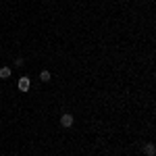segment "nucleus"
I'll list each match as a JSON object with an SVG mask.
<instances>
[{"label":"nucleus","mask_w":156,"mask_h":156,"mask_svg":"<svg viewBox=\"0 0 156 156\" xmlns=\"http://www.w3.org/2000/svg\"><path fill=\"white\" fill-rule=\"evenodd\" d=\"M73 115L71 112H65V115H62V117H60V125H62V127H71L73 125Z\"/></svg>","instance_id":"f257e3e1"},{"label":"nucleus","mask_w":156,"mask_h":156,"mask_svg":"<svg viewBox=\"0 0 156 156\" xmlns=\"http://www.w3.org/2000/svg\"><path fill=\"white\" fill-rule=\"evenodd\" d=\"M29 87H31V81H29V77H21V79H19V90H21V92H27V90H29Z\"/></svg>","instance_id":"f03ea898"},{"label":"nucleus","mask_w":156,"mask_h":156,"mask_svg":"<svg viewBox=\"0 0 156 156\" xmlns=\"http://www.w3.org/2000/svg\"><path fill=\"white\" fill-rule=\"evenodd\" d=\"M11 77V67H0V79H9Z\"/></svg>","instance_id":"7ed1b4c3"},{"label":"nucleus","mask_w":156,"mask_h":156,"mask_svg":"<svg viewBox=\"0 0 156 156\" xmlns=\"http://www.w3.org/2000/svg\"><path fill=\"white\" fill-rule=\"evenodd\" d=\"M144 150H146V154H148V156H154V152H156V148H154V144H152V142H148Z\"/></svg>","instance_id":"20e7f679"},{"label":"nucleus","mask_w":156,"mask_h":156,"mask_svg":"<svg viewBox=\"0 0 156 156\" xmlns=\"http://www.w3.org/2000/svg\"><path fill=\"white\" fill-rule=\"evenodd\" d=\"M40 79H42L44 83H46V81H50V71H42V73H40Z\"/></svg>","instance_id":"39448f33"},{"label":"nucleus","mask_w":156,"mask_h":156,"mask_svg":"<svg viewBox=\"0 0 156 156\" xmlns=\"http://www.w3.org/2000/svg\"><path fill=\"white\" fill-rule=\"evenodd\" d=\"M23 62H25V60H23V58H21V56H19V58L15 60V65H17V67H23Z\"/></svg>","instance_id":"423d86ee"}]
</instances>
